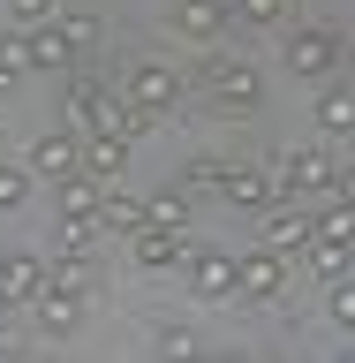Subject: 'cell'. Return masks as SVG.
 I'll use <instances>...</instances> for the list:
<instances>
[{"instance_id": "obj_1", "label": "cell", "mask_w": 355, "mask_h": 363, "mask_svg": "<svg viewBox=\"0 0 355 363\" xmlns=\"http://www.w3.org/2000/svg\"><path fill=\"white\" fill-rule=\"evenodd\" d=\"M189 91H197L204 106H220V113H257L265 106L257 61H249V53H220V45H204V61L189 68Z\"/></svg>"}, {"instance_id": "obj_2", "label": "cell", "mask_w": 355, "mask_h": 363, "mask_svg": "<svg viewBox=\"0 0 355 363\" xmlns=\"http://www.w3.org/2000/svg\"><path fill=\"white\" fill-rule=\"evenodd\" d=\"M121 99L167 121V113L189 99V76H181V68H167V61H129V68H121Z\"/></svg>"}, {"instance_id": "obj_3", "label": "cell", "mask_w": 355, "mask_h": 363, "mask_svg": "<svg viewBox=\"0 0 355 363\" xmlns=\"http://www.w3.org/2000/svg\"><path fill=\"white\" fill-rule=\"evenodd\" d=\"M288 295V257L265 242L235 250V303H249V311H265V303H280Z\"/></svg>"}, {"instance_id": "obj_4", "label": "cell", "mask_w": 355, "mask_h": 363, "mask_svg": "<svg viewBox=\"0 0 355 363\" xmlns=\"http://www.w3.org/2000/svg\"><path fill=\"white\" fill-rule=\"evenodd\" d=\"M340 61H348V38H340L333 23H295L288 30V68L303 76V84H325Z\"/></svg>"}, {"instance_id": "obj_5", "label": "cell", "mask_w": 355, "mask_h": 363, "mask_svg": "<svg viewBox=\"0 0 355 363\" xmlns=\"http://www.w3.org/2000/svg\"><path fill=\"white\" fill-rule=\"evenodd\" d=\"M181 280H189V295H197V303H235V250H220V242H189Z\"/></svg>"}, {"instance_id": "obj_6", "label": "cell", "mask_w": 355, "mask_h": 363, "mask_svg": "<svg viewBox=\"0 0 355 363\" xmlns=\"http://www.w3.org/2000/svg\"><path fill=\"white\" fill-rule=\"evenodd\" d=\"M167 30H174L181 45H220L227 30H235V0H174V8H167Z\"/></svg>"}, {"instance_id": "obj_7", "label": "cell", "mask_w": 355, "mask_h": 363, "mask_svg": "<svg viewBox=\"0 0 355 363\" xmlns=\"http://www.w3.org/2000/svg\"><path fill=\"white\" fill-rule=\"evenodd\" d=\"M38 182H61V174H76L84 167V129L68 121V129H38L30 136V159H23Z\"/></svg>"}, {"instance_id": "obj_8", "label": "cell", "mask_w": 355, "mask_h": 363, "mask_svg": "<svg viewBox=\"0 0 355 363\" xmlns=\"http://www.w3.org/2000/svg\"><path fill=\"white\" fill-rule=\"evenodd\" d=\"M220 204H235V212H265V204H280V182H272V167L227 159V167H220Z\"/></svg>"}, {"instance_id": "obj_9", "label": "cell", "mask_w": 355, "mask_h": 363, "mask_svg": "<svg viewBox=\"0 0 355 363\" xmlns=\"http://www.w3.org/2000/svg\"><path fill=\"white\" fill-rule=\"evenodd\" d=\"M84 303H91V295L61 288V280H45V288L30 295V303H23V311L38 318V333H45V340H68V333H76V325H84Z\"/></svg>"}, {"instance_id": "obj_10", "label": "cell", "mask_w": 355, "mask_h": 363, "mask_svg": "<svg viewBox=\"0 0 355 363\" xmlns=\"http://www.w3.org/2000/svg\"><path fill=\"white\" fill-rule=\"evenodd\" d=\"M272 182H280V197H288V204L325 197V182H333V152H288L280 167H272Z\"/></svg>"}, {"instance_id": "obj_11", "label": "cell", "mask_w": 355, "mask_h": 363, "mask_svg": "<svg viewBox=\"0 0 355 363\" xmlns=\"http://www.w3.org/2000/svg\"><path fill=\"white\" fill-rule=\"evenodd\" d=\"M129 257L144 272H181V257H189V227H159V220H144L129 235Z\"/></svg>"}, {"instance_id": "obj_12", "label": "cell", "mask_w": 355, "mask_h": 363, "mask_svg": "<svg viewBox=\"0 0 355 363\" xmlns=\"http://www.w3.org/2000/svg\"><path fill=\"white\" fill-rule=\"evenodd\" d=\"M257 220H265V235H257V242H265V250H280L288 265L310 250V212H303V204H288V197H280V204H265Z\"/></svg>"}, {"instance_id": "obj_13", "label": "cell", "mask_w": 355, "mask_h": 363, "mask_svg": "<svg viewBox=\"0 0 355 363\" xmlns=\"http://www.w3.org/2000/svg\"><path fill=\"white\" fill-rule=\"evenodd\" d=\"M84 174L91 182H121L129 174V136L121 129H84Z\"/></svg>"}, {"instance_id": "obj_14", "label": "cell", "mask_w": 355, "mask_h": 363, "mask_svg": "<svg viewBox=\"0 0 355 363\" xmlns=\"http://www.w3.org/2000/svg\"><path fill=\"white\" fill-rule=\"evenodd\" d=\"M310 121L333 136V144H340V136H355V84H333V76H325V84H317V113H310Z\"/></svg>"}, {"instance_id": "obj_15", "label": "cell", "mask_w": 355, "mask_h": 363, "mask_svg": "<svg viewBox=\"0 0 355 363\" xmlns=\"http://www.w3.org/2000/svg\"><path fill=\"white\" fill-rule=\"evenodd\" d=\"M23 38H30V68H53V76H76V45H68L61 16H53V23H38V30H23Z\"/></svg>"}, {"instance_id": "obj_16", "label": "cell", "mask_w": 355, "mask_h": 363, "mask_svg": "<svg viewBox=\"0 0 355 363\" xmlns=\"http://www.w3.org/2000/svg\"><path fill=\"white\" fill-rule=\"evenodd\" d=\"M38 288H45L38 257H30V250H0V295H8V303H30Z\"/></svg>"}, {"instance_id": "obj_17", "label": "cell", "mask_w": 355, "mask_h": 363, "mask_svg": "<svg viewBox=\"0 0 355 363\" xmlns=\"http://www.w3.org/2000/svg\"><path fill=\"white\" fill-rule=\"evenodd\" d=\"M98 220H106L113 235H136V227H144V197H129V189H113V182H106V197H98Z\"/></svg>"}, {"instance_id": "obj_18", "label": "cell", "mask_w": 355, "mask_h": 363, "mask_svg": "<svg viewBox=\"0 0 355 363\" xmlns=\"http://www.w3.org/2000/svg\"><path fill=\"white\" fill-rule=\"evenodd\" d=\"M310 235H325V242H355V204L348 197H325L310 212Z\"/></svg>"}, {"instance_id": "obj_19", "label": "cell", "mask_w": 355, "mask_h": 363, "mask_svg": "<svg viewBox=\"0 0 355 363\" xmlns=\"http://www.w3.org/2000/svg\"><path fill=\"white\" fill-rule=\"evenodd\" d=\"M189 212H197V197L189 189H159V197H144V220H159V227H189Z\"/></svg>"}, {"instance_id": "obj_20", "label": "cell", "mask_w": 355, "mask_h": 363, "mask_svg": "<svg viewBox=\"0 0 355 363\" xmlns=\"http://www.w3.org/2000/svg\"><path fill=\"white\" fill-rule=\"evenodd\" d=\"M325 318H333L340 333L355 340V272H340V280H325Z\"/></svg>"}, {"instance_id": "obj_21", "label": "cell", "mask_w": 355, "mask_h": 363, "mask_svg": "<svg viewBox=\"0 0 355 363\" xmlns=\"http://www.w3.org/2000/svg\"><path fill=\"white\" fill-rule=\"evenodd\" d=\"M30 189H38V174H30V167H16V159H0V212H23V204H30Z\"/></svg>"}, {"instance_id": "obj_22", "label": "cell", "mask_w": 355, "mask_h": 363, "mask_svg": "<svg viewBox=\"0 0 355 363\" xmlns=\"http://www.w3.org/2000/svg\"><path fill=\"white\" fill-rule=\"evenodd\" d=\"M61 30H68V45H76V68L98 53V16H84V8H61Z\"/></svg>"}, {"instance_id": "obj_23", "label": "cell", "mask_w": 355, "mask_h": 363, "mask_svg": "<svg viewBox=\"0 0 355 363\" xmlns=\"http://www.w3.org/2000/svg\"><path fill=\"white\" fill-rule=\"evenodd\" d=\"M235 23L242 30H280L288 23V0H235Z\"/></svg>"}, {"instance_id": "obj_24", "label": "cell", "mask_w": 355, "mask_h": 363, "mask_svg": "<svg viewBox=\"0 0 355 363\" xmlns=\"http://www.w3.org/2000/svg\"><path fill=\"white\" fill-rule=\"evenodd\" d=\"M0 8H8V23H16V30H38V23L61 16V0H0Z\"/></svg>"}, {"instance_id": "obj_25", "label": "cell", "mask_w": 355, "mask_h": 363, "mask_svg": "<svg viewBox=\"0 0 355 363\" xmlns=\"http://www.w3.org/2000/svg\"><path fill=\"white\" fill-rule=\"evenodd\" d=\"M220 167L227 159H189V167H181V189H189V197H197V189H220Z\"/></svg>"}, {"instance_id": "obj_26", "label": "cell", "mask_w": 355, "mask_h": 363, "mask_svg": "<svg viewBox=\"0 0 355 363\" xmlns=\"http://www.w3.org/2000/svg\"><path fill=\"white\" fill-rule=\"evenodd\" d=\"M152 348H159V356H189V348H197V325H159Z\"/></svg>"}, {"instance_id": "obj_27", "label": "cell", "mask_w": 355, "mask_h": 363, "mask_svg": "<svg viewBox=\"0 0 355 363\" xmlns=\"http://www.w3.org/2000/svg\"><path fill=\"white\" fill-rule=\"evenodd\" d=\"M23 68H30V38L8 30V38H0V76H23Z\"/></svg>"}, {"instance_id": "obj_28", "label": "cell", "mask_w": 355, "mask_h": 363, "mask_svg": "<svg viewBox=\"0 0 355 363\" xmlns=\"http://www.w3.org/2000/svg\"><path fill=\"white\" fill-rule=\"evenodd\" d=\"M325 197H348V204H355V167H340V159H333V182H325Z\"/></svg>"}, {"instance_id": "obj_29", "label": "cell", "mask_w": 355, "mask_h": 363, "mask_svg": "<svg viewBox=\"0 0 355 363\" xmlns=\"http://www.w3.org/2000/svg\"><path fill=\"white\" fill-rule=\"evenodd\" d=\"M0 91H8V76H0Z\"/></svg>"}]
</instances>
